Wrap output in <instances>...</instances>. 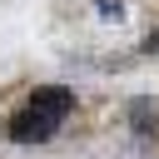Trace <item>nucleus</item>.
<instances>
[{
    "label": "nucleus",
    "mask_w": 159,
    "mask_h": 159,
    "mask_svg": "<svg viewBox=\"0 0 159 159\" xmlns=\"http://www.w3.org/2000/svg\"><path fill=\"white\" fill-rule=\"evenodd\" d=\"M65 114H75V89H65V84H40V89L5 119V134H10L15 144H45V139L65 124Z\"/></svg>",
    "instance_id": "nucleus-1"
},
{
    "label": "nucleus",
    "mask_w": 159,
    "mask_h": 159,
    "mask_svg": "<svg viewBox=\"0 0 159 159\" xmlns=\"http://www.w3.org/2000/svg\"><path fill=\"white\" fill-rule=\"evenodd\" d=\"M149 124H159V109L149 114V104L139 99V104H134V129H149Z\"/></svg>",
    "instance_id": "nucleus-2"
}]
</instances>
